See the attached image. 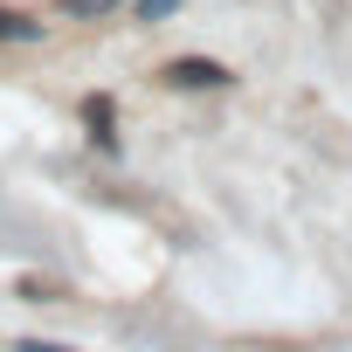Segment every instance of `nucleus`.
I'll return each mask as SVG.
<instances>
[{
    "mask_svg": "<svg viewBox=\"0 0 352 352\" xmlns=\"http://www.w3.org/2000/svg\"><path fill=\"white\" fill-rule=\"evenodd\" d=\"M118 8H124V0H56V14H69V21H104Z\"/></svg>",
    "mask_w": 352,
    "mask_h": 352,
    "instance_id": "nucleus-4",
    "label": "nucleus"
},
{
    "mask_svg": "<svg viewBox=\"0 0 352 352\" xmlns=\"http://www.w3.org/2000/svg\"><path fill=\"white\" fill-rule=\"evenodd\" d=\"M14 352H69V345H56V338H14Z\"/></svg>",
    "mask_w": 352,
    "mask_h": 352,
    "instance_id": "nucleus-6",
    "label": "nucleus"
},
{
    "mask_svg": "<svg viewBox=\"0 0 352 352\" xmlns=\"http://www.w3.org/2000/svg\"><path fill=\"white\" fill-rule=\"evenodd\" d=\"M0 42H42V21L21 8H0Z\"/></svg>",
    "mask_w": 352,
    "mask_h": 352,
    "instance_id": "nucleus-3",
    "label": "nucleus"
},
{
    "mask_svg": "<svg viewBox=\"0 0 352 352\" xmlns=\"http://www.w3.org/2000/svg\"><path fill=\"white\" fill-rule=\"evenodd\" d=\"M83 124H90V138H97L104 152H118V104H111V97H90V104H83Z\"/></svg>",
    "mask_w": 352,
    "mask_h": 352,
    "instance_id": "nucleus-2",
    "label": "nucleus"
},
{
    "mask_svg": "<svg viewBox=\"0 0 352 352\" xmlns=\"http://www.w3.org/2000/svg\"><path fill=\"white\" fill-rule=\"evenodd\" d=\"M159 83H166V90H228L235 76H228V63H214V56H173V63L159 69Z\"/></svg>",
    "mask_w": 352,
    "mask_h": 352,
    "instance_id": "nucleus-1",
    "label": "nucleus"
},
{
    "mask_svg": "<svg viewBox=\"0 0 352 352\" xmlns=\"http://www.w3.org/2000/svg\"><path fill=\"white\" fill-rule=\"evenodd\" d=\"M166 14H180V0H138V21H166Z\"/></svg>",
    "mask_w": 352,
    "mask_h": 352,
    "instance_id": "nucleus-5",
    "label": "nucleus"
}]
</instances>
